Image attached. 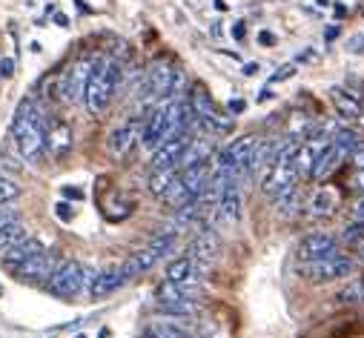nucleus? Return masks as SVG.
<instances>
[{
	"label": "nucleus",
	"instance_id": "obj_13",
	"mask_svg": "<svg viewBox=\"0 0 364 338\" xmlns=\"http://www.w3.org/2000/svg\"><path fill=\"white\" fill-rule=\"evenodd\" d=\"M350 158V152H344L341 146H336V143H330L321 155H318V160H316V166H313V181L316 184H321V181H327V178H333V173H338V166L344 163Z\"/></svg>",
	"mask_w": 364,
	"mask_h": 338
},
{
	"label": "nucleus",
	"instance_id": "obj_44",
	"mask_svg": "<svg viewBox=\"0 0 364 338\" xmlns=\"http://www.w3.org/2000/svg\"><path fill=\"white\" fill-rule=\"evenodd\" d=\"M55 23H58V26H69V18H66V15H60V12H58V15H55Z\"/></svg>",
	"mask_w": 364,
	"mask_h": 338
},
{
	"label": "nucleus",
	"instance_id": "obj_30",
	"mask_svg": "<svg viewBox=\"0 0 364 338\" xmlns=\"http://www.w3.org/2000/svg\"><path fill=\"white\" fill-rule=\"evenodd\" d=\"M18 198H21V187H18L12 178L0 175V207H6V204H12V201H18Z\"/></svg>",
	"mask_w": 364,
	"mask_h": 338
},
{
	"label": "nucleus",
	"instance_id": "obj_20",
	"mask_svg": "<svg viewBox=\"0 0 364 338\" xmlns=\"http://www.w3.org/2000/svg\"><path fill=\"white\" fill-rule=\"evenodd\" d=\"M336 204H338V192L333 187H318L307 204V215L310 218H327L336 212Z\"/></svg>",
	"mask_w": 364,
	"mask_h": 338
},
{
	"label": "nucleus",
	"instance_id": "obj_43",
	"mask_svg": "<svg viewBox=\"0 0 364 338\" xmlns=\"http://www.w3.org/2000/svg\"><path fill=\"white\" fill-rule=\"evenodd\" d=\"M324 38H327V40H336V38H338V26H330V29L324 32Z\"/></svg>",
	"mask_w": 364,
	"mask_h": 338
},
{
	"label": "nucleus",
	"instance_id": "obj_22",
	"mask_svg": "<svg viewBox=\"0 0 364 338\" xmlns=\"http://www.w3.org/2000/svg\"><path fill=\"white\" fill-rule=\"evenodd\" d=\"M261 138L258 135H244V138H238V141H232L224 152H227V158L241 169V173H244V169H247V163H250V158H252V149H255V143H258Z\"/></svg>",
	"mask_w": 364,
	"mask_h": 338
},
{
	"label": "nucleus",
	"instance_id": "obj_35",
	"mask_svg": "<svg viewBox=\"0 0 364 338\" xmlns=\"http://www.w3.org/2000/svg\"><path fill=\"white\" fill-rule=\"evenodd\" d=\"M350 218H353V221H364V195H358V198L353 201V207H350Z\"/></svg>",
	"mask_w": 364,
	"mask_h": 338
},
{
	"label": "nucleus",
	"instance_id": "obj_8",
	"mask_svg": "<svg viewBox=\"0 0 364 338\" xmlns=\"http://www.w3.org/2000/svg\"><path fill=\"white\" fill-rule=\"evenodd\" d=\"M58 258L52 256V252H46V249H41V252H35L32 258H26L18 270H15V276L21 278V281H29V284H46L49 278H52V273L58 270Z\"/></svg>",
	"mask_w": 364,
	"mask_h": 338
},
{
	"label": "nucleus",
	"instance_id": "obj_39",
	"mask_svg": "<svg viewBox=\"0 0 364 338\" xmlns=\"http://www.w3.org/2000/svg\"><path fill=\"white\" fill-rule=\"evenodd\" d=\"M227 109H230L232 115H241V112H247V101H241V98H232V101L227 104Z\"/></svg>",
	"mask_w": 364,
	"mask_h": 338
},
{
	"label": "nucleus",
	"instance_id": "obj_12",
	"mask_svg": "<svg viewBox=\"0 0 364 338\" xmlns=\"http://www.w3.org/2000/svg\"><path fill=\"white\" fill-rule=\"evenodd\" d=\"M169 138V124H166V112H164V107L161 109H155L149 118H146V124L141 126V146L144 149H155V146H161L164 141Z\"/></svg>",
	"mask_w": 364,
	"mask_h": 338
},
{
	"label": "nucleus",
	"instance_id": "obj_11",
	"mask_svg": "<svg viewBox=\"0 0 364 338\" xmlns=\"http://www.w3.org/2000/svg\"><path fill=\"white\" fill-rule=\"evenodd\" d=\"M127 281H129V278H127L124 267H109V270L95 273L86 290H89V295H92V298H107V295H112L115 290H121Z\"/></svg>",
	"mask_w": 364,
	"mask_h": 338
},
{
	"label": "nucleus",
	"instance_id": "obj_27",
	"mask_svg": "<svg viewBox=\"0 0 364 338\" xmlns=\"http://www.w3.org/2000/svg\"><path fill=\"white\" fill-rule=\"evenodd\" d=\"M23 238H26L23 221H15V224H9V227H0V252H6L9 246H15V244L23 241Z\"/></svg>",
	"mask_w": 364,
	"mask_h": 338
},
{
	"label": "nucleus",
	"instance_id": "obj_48",
	"mask_svg": "<svg viewBox=\"0 0 364 338\" xmlns=\"http://www.w3.org/2000/svg\"><path fill=\"white\" fill-rule=\"evenodd\" d=\"M75 338H86V335H75Z\"/></svg>",
	"mask_w": 364,
	"mask_h": 338
},
{
	"label": "nucleus",
	"instance_id": "obj_17",
	"mask_svg": "<svg viewBox=\"0 0 364 338\" xmlns=\"http://www.w3.org/2000/svg\"><path fill=\"white\" fill-rule=\"evenodd\" d=\"M241 207H244V201H241L238 184H227L224 192H221V198H218V204H215L218 218L227 221V224H238L241 221Z\"/></svg>",
	"mask_w": 364,
	"mask_h": 338
},
{
	"label": "nucleus",
	"instance_id": "obj_10",
	"mask_svg": "<svg viewBox=\"0 0 364 338\" xmlns=\"http://www.w3.org/2000/svg\"><path fill=\"white\" fill-rule=\"evenodd\" d=\"M190 141H193L190 135L166 138L161 146H155V149H152V160H149V166H152V169H166V166H175L181 158H184V152H187Z\"/></svg>",
	"mask_w": 364,
	"mask_h": 338
},
{
	"label": "nucleus",
	"instance_id": "obj_19",
	"mask_svg": "<svg viewBox=\"0 0 364 338\" xmlns=\"http://www.w3.org/2000/svg\"><path fill=\"white\" fill-rule=\"evenodd\" d=\"M141 338H193V329L184 324V318L172 321H152Z\"/></svg>",
	"mask_w": 364,
	"mask_h": 338
},
{
	"label": "nucleus",
	"instance_id": "obj_4",
	"mask_svg": "<svg viewBox=\"0 0 364 338\" xmlns=\"http://www.w3.org/2000/svg\"><path fill=\"white\" fill-rule=\"evenodd\" d=\"M304 278L310 284H330V281H341V278H350L355 273V261L347 258L344 252H333V256H324V258H316V261H307L301 267Z\"/></svg>",
	"mask_w": 364,
	"mask_h": 338
},
{
	"label": "nucleus",
	"instance_id": "obj_3",
	"mask_svg": "<svg viewBox=\"0 0 364 338\" xmlns=\"http://www.w3.org/2000/svg\"><path fill=\"white\" fill-rule=\"evenodd\" d=\"M89 281H92V273H86L80 261H60L58 270L52 273V278L46 281V290H49V295L69 301L83 287H89Z\"/></svg>",
	"mask_w": 364,
	"mask_h": 338
},
{
	"label": "nucleus",
	"instance_id": "obj_5",
	"mask_svg": "<svg viewBox=\"0 0 364 338\" xmlns=\"http://www.w3.org/2000/svg\"><path fill=\"white\" fill-rule=\"evenodd\" d=\"M95 60H98V58H80V60H75V63L63 72L60 89H58V92H60V98H63L66 104L83 101V92H86V83H89V75H92Z\"/></svg>",
	"mask_w": 364,
	"mask_h": 338
},
{
	"label": "nucleus",
	"instance_id": "obj_38",
	"mask_svg": "<svg viewBox=\"0 0 364 338\" xmlns=\"http://www.w3.org/2000/svg\"><path fill=\"white\" fill-rule=\"evenodd\" d=\"M12 75H15V60L4 58V60H0V77H12Z\"/></svg>",
	"mask_w": 364,
	"mask_h": 338
},
{
	"label": "nucleus",
	"instance_id": "obj_2",
	"mask_svg": "<svg viewBox=\"0 0 364 338\" xmlns=\"http://www.w3.org/2000/svg\"><path fill=\"white\" fill-rule=\"evenodd\" d=\"M121 87V63L118 60H107L98 58L92 66V75H89L86 92H83V104L92 115H104L112 104L115 89Z\"/></svg>",
	"mask_w": 364,
	"mask_h": 338
},
{
	"label": "nucleus",
	"instance_id": "obj_23",
	"mask_svg": "<svg viewBox=\"0 0 364 338\" xmlns=\"http://www.w3.org/2000/svg\"><path fill=\"white\" fill-rule=\"evenodd\" d=\"M330 101H333V107H336L338 115H344V118H361V101L350 89L333 87L330 89Z\"/></svg>",
	"mask_w": 364,
	"mask_h": 338
},
{
	"label": "nucleus",
	"instance_id": "obj_49",
	"mask_svg": "<svg viewBox=\"0 0 364 338\" xmlns=\"http://www.w3.org/2000/svg\"><path fill=\"white\" fill-rule=\"evenodd\" d=\"M0 293H4V290H0Z\"/></svg>",
	"mask_w": 364,
	"mask_h": 338
},
{
	"label": "nucleus",
	"instance_id": "obj_9",
	"mask_svg": "<svg viewBox=\"0 0 364 338\" xmlns=\"http://www.w3.org/2000/svg\"><path fill=\"white\" fill-rule=\"evenodd\" d=\"M333 252H338V238H336V235H330V232H310V235L299 244V261L307 264V261L333 256Z\"/></svg>",
	"mask_w": 364,
	"mask_h": 338
},
{
	"label": "nucleus",
	"instance_id": "obj_6",
	"mask_svg": "<svg viewBox=\"0 0 364 338\" xmlns=\"http://www.w3.org/2000/svg\"><path fill=\"white\" fill-rule=\"evenodd\" d=\"M190 107H193V112H196V121L204 124L210 132H227V129L232 126L230 118H224V115L218 112L215 101L210 98V92H207L204 87H196V89H193V95H190Z\"/></svg>",
	"mask_w": 364,
	"mask_h": 338
},
{
	"label": "nucleus",
	"instance_id": "obj_34",
	"mask_svg": "<svg viewBox=\"0 0 364 338\" xmlns=\"http://www.w3.org/2000/svg\"><path fill=\"white\" fill-rule=\"evenodd\" d=\"M55 215H58L60 221H72V215H75V212H72V204H69V201H58V204H55Z\"/></svg>",
	"mask_w": 364,
	"mask_h": 338
},
{
	"label": "nucleus",
	"instance_id": "obj_47",
	"mask_svg": "<svg viewBox=\"0 0 364 338\" xmlns=\"http://www.w3.org/2000/svg\"><path fill=\"white\" fill-rule=\"evenodd\" d=\"M333 12H336V15H338V18H344V15H347V9H344V6H341V4H336V6H333Z\"/></svg>",
	"mask_w": 364,
	"mask_h": 338
},
{
	"label": "nucleus",
	"instance_id": "obj_14",
	"mask_svg": "<svg viewBox=\"0 0 364 338\" xmlns=\"http://www.w3.org/2000/svg\"><path fill=\"white\" fill-rule=\"evenodd\" d=\"M221 252V244H218V235L213 229H204L198 232V238H193L190 244V258L193 264H213Z\"/></svg>",
	"mask_w": 364,
	"mask_h": 338
},
{
	"label": "nucleus",
	"instance_id": "obj_16",
	"mask_svg": "<svg viewBox=\"0 0 364 338\" xmlns=\"http://www.w3.org/2000/svg\"><path fill=\"white\" fill-rule=\"evenodd\" d=\"M138 138H141V124H138V121H127L124 126H118V129L109 135V152H112L115 158H124V155H129V149L138 143Z\"/></svg>",
	"mask_w": 364,
	"mask_h": 338
},
{
	"label": "nucleus",
	"instance_id": "obj_1",
	"mask_svg": "<svg viewBox=\"0 0 364 338\" xmlns=\"http://www.w3.org/2000/svg\"><path fill=\"white\" fill-rule=\"evenodd\" d=\"M12 135L18 141L21 155L29 163H38L43 158V152H46V118L35 107V101H29V98L21 101L15 121H12Z\"/></svg>",
	"mask_w": 364,
	"mask_h": 338
},
{
	"label": "nucleus",
	"instance_id": "obj_18",
	"mask_svg": "<svg viewBox=\"0 0 364 338\" xmlns=\"http://www.w3.org/2000/svg\"><path fill=\"white\" fill-rule=\"evenodd\" d=\"M69 149H72V129L66 124H60V121L49 124L46 126V152L52 158H63Z\"/></svg>",
	"mask_w": 364,
	"mask_h": 338
},
{
	"label": "nucleus",
	"instance_id": "obj_21",
	"mask_svg": "<svg viewBox=\"0 0 364 338\" xmlns=\"http://www.w3.org/2000/svg\"><path fill=\"white\" fill-rule=\"evenodd\" d=\"M161 261V256L152 249V246H144V249H138V252H132V256L121 264L124 267V273H127V278H132V276H141V273H146V270H152L155 264Z\"/></svg>",
	"mask_w": 364,
	"mask_h": 338
},
{
	"label": "nucleus",
	"instance_id": "obj_31",
	"mask_svg": "<svg viewBox=\"0 0 364 338\" xmlns=\"http://www.w3.org/2000/svg\"><path fill=\"white\" fill-rule=\"evenodd\" d=\"M338 241H344V244H361V241H364V221H353V224L341 232Z\"/></svg>",
	"mask_w": 364,
	"mask_h": 338
},
{
	"label": "nucleus",
	"instance_id": "obj_45",
	"mask_svg": "<svg viewBox=\"0 0 364 338\" xmlns=\"http://www.w3.org/2000/svg\"><path fill=\"white\" fill-rule=\"evenodd\" d=\"M269 98H272V89H267V87H264V89H261V95H258V101L264 104V101H269Z\"/></svg>",
	"mask_w": 364,
	"mask_h": 338
},
{
	"label": "nucleus",
	"instance_id": "obj_33",
	"mask_svg": "<svg viewBox=\"0 0 364 338\" xmlns=\"http://www.w3.org/2000/svg\"><path fill=\"white\" fill-rule=\"evenodd\" d=\"M293 75H296V66H293V63H284L279 72H272L269 80H272V83H279V80H287V77H293Z\"/></svg>",
	"mask_w": 364,
	"mask_h": 338
},
{
	"label": "nucleus",
	"instance_id": "obj_36",
	"mask_svg": "<svg viewBox=\"0 0 364 338\" xmlns=\"http://www.w3.org/2000/svg\"><path fill=\"white\" fill-rule=\"evenodd\" d=\"M15 221H21V215H18L15 209L0 207V227H9V224H15Z\"/></svg>",
	"mask_w": 364,
	"mask_h": 338
},
{
	"label": "nucleus",
	"instance_id": "obj_29",
	"mask_svg": "<svg viewBox=\"0 0 364 338\" xmlns=\"http://www.w3.org/2000/svg\"><path fill=\"white\" fill-rule=\"evenodd\" d=\"M338 301L341 304H355V301H364V278H353L341 293H338Z\"/></svg>",
	"mask_w": 364,
	"mask_h": 338
},
{
	"label": "nucleus",
	"instance_id": "obj_42",
	"mask_svg": "<svg viewBox=\"0 0 364 338\" xmlns=\"http://www.w3.org/2000/svg\"><path fill=\"white\" fill-rule=\"evenodd\" d=\"M232 38L241 43V40L247 38V26H244V23H235V26H232Z\"/></svg>",
	"mask_w": 364,
	"mask_h": 338
},
{
	"label": "nucleus",
	"instance_id": "obj_37",
	"mask_svg": "<svg viewBox=\"0 0 364 338\" xmlns=\"http://www.w3.org/2000/svg\"><path fill=\"white\" fill-rule=\"evenodd\" d=\"M347 160L353 163V169H364V146H358V149H353Z\"/></svg>",
	"mask_w": 364,
	"mask_h": 338
},
{
	"label": "nucleus",
	"instance_id": "obj_24",
	"mask_svg": "<svg viewBox=\"0 0 364 338\" xmlns=\"http://www.w3.org/2000/svg\"><path fill=\"white\" fill-rule=\"evenodd\" d=\"M155 298H158V307H164V304H175V301H187L193 295H187V290L181 284L164 278V284H158V290H155Z\"/></svg>",
	"mask_w": 364,
	"mask_h": 338
},
{
	"label": "nucleus",
	"instance_id": "obj_26",
	"mask_svg": "<svg viewBox=\"0 0 364 338\" xmlns=\"http://www.w3.org/2000/svg\"><path fill=\"white\" fill-rule=\"evenodd\" d=\"M196 273V264H193V258L190 256H181V258H175L169 267H166V281H184V278H190Z\"/></svg>",
	"mask_w": 364,
	"mask_h": 338
},
{
	"label": "nucleus",
	"instance_id": "obj_15",
	"mask_svg": "<svg viewBox=\"0 0 364 338\" xmlns=\"http://www.w3.org/2000/svg\"><path fill=\"white\" fill-rule=\"evenodd\" d=\"M41 249H43V244L26 235L23 241H18L15 246H9L6 252H0V264H4L6 270H12V273H15V270H18V267H21L26 258H32L35 252H41Z\"/></svg>",
	"mask_w": 364,
	"mask_h": 338
},
{
	"label": "nucleus",
	"instance_id": "obj_25",
	"mask_svg": "<svg viewBox=\"0 0 364 338\" xmlns=\"http://www.w3.org/2000/svg\"><path fill=\"white\" fill-rule=\"evenodd\" d=\"M172 181H175V166L152 169V175H149V184H146V187H149V192H152V195H158V198H161Z\"/></svg>",
	"mask_w": 364,
	"mask_h": 338
},
{
	"label": "nucleus",
	"instance_id": "obj_32",
	"mask_svg": "<svg viewBox=\"0 0 364 338\" xmlns=\"http://www.w3.org/2000/svg\"><path fill=\"white\" fill-rule=\"evenodd\" d=\"M347 190L355 195H364V169H355V173L347 178Z\"/></svg>",
	"mask_w": 364,
	"mask_h": 338
},
{
	"label": "nucleus",
	"instance_id": "obj_41",
	"mask_svg": "<svg viewBox=\"0 0 364 338\" xmlns=\"http://www.w3.org/2000/svg\"><path fill=\"white\" fill-rule=\"evenodd\" d=\"M63 195L72 198V201H80V198H83V190H77V187H63Z\"/></svg>",
	"mask_w": 364,
	"mask_h": 338
},
{
	"label": "nucleus",
	"instance_id": "obj_46",
	"mask_svg": "<svg viewBox=\"0 0 364 338\" xmlns=\"http://www.w3.org/2000/svg\"><path fill=\"white\" fill-rule=\"evenodd\" d=\"M255 72H258V63H247L244 66V75H255Z\"/></svg>",
	"mask_w": 364,
	"mask_h": 338
},
{
	"label": "nucleus",
	"instance_id": "obj_7",
	"mask_svg": "<svg viewBox=\"0 0 364 338\" xmlns=\"http://www.w3.org/2000/svg\"><path fill=\"white\" fill-rule=\"evenodd\" d=\"M181 83V69L166 63V60H155L146 72V95L149 98H166L178 89Z\"/></svg>",
	"mask_w": 364,
	"mask_h": 338
},
{
	"label": "nucleus",
	"instance_id": "obj_40",
	"mask_svg": "<svg viewBox=\"0 0 364 338\" xmlns=\"http://www.w3.org/2000/svg\"><path fill=\"white\" fill-rule=\"evenodd\" d=\"M258 43L261 46H276V35L272 32H258Z\"/></svg>",
	"mask_w": 364,
	"mask_h": 338
},
{
	"label": "nucleus",
	"instance_id": "obj_28",
	"mask_svg": "<svg viewBox=\"0 0 364 338\" xmlns=\"http://www.w3.org/2000/svg\"><path fill=\"white\" fill-rule=\"evenodd\" d=\"M330 143L341 146L344 152H353V149L361 146V138H358V132H353V129H336V135L330 138Z\"/></svg>",
	"mask_w": 364,
	"mask_h": 338
}]
</instances>
